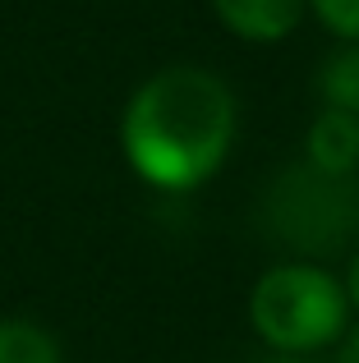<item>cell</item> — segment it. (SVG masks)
Wrapping results in <instances>:
<instances>
[{"label": "cell", "instance_id": "cell-1", "mask_svg": "<svg viewBox=\"0 0 359 363\" xmlns=\"http://www.w3.org/2000/svg\"><path fill=\"white\" fill-rule=\"evenodd\" d=\"M240 133V101L203 65H166L134 88L120 116V152L157 194H194L226 166Z\"/></svg>", "mask_w": 359, "mask_h": 363}, {"label": "cell", "instance_id": "cell-2", "mask_svg": "<svg viewBox=\"0 0 359 363\" xmlns=\"http://www.w3.org/2000/svg\"><path fill=\"white\" fill-rule=\"evenodd\" d=\"M350 318L341 276L309 257L267 267L249 290V327L277 354H323L327 345H341Z\"/></svg>", "mask_w": 359, "mask_h": 363}, {"label": "cell", "instance_id": "cell-3", "mask_svg": "<svg viewBox=\"0 0 359 363\" xmlns=\"http://www.w3.org/2000/svg\"><path fill=\"white\" fill-rule=\"evenodd\" d=\"M258 221L267 240L295 257L323 262L359 240V175H327L304 157L281 166L258 198Z\"/></svg>", "mask_w": 359, "mask_h": 363}, {"label": "cell", "instance_id": "cell-4", "mask_svg": "<svg viewBox=\"0 0 359 363\" xmlns=\"http://www.w3.org/2000/svg\"><path fill=\"white\" fill-rule=\"evenodd\" d=\"M216 18L226 23V33H235L240 42L272 46L286 42L304 18V0H212Z\"/></svg>", "mask_w": 359, "mask_h": 363}, {"label": "cell", "instance_id": "cell-5", "mask_svg": "<svg viewBox=\"0 0 359 363\" xmlns=\"http://www.w3.org/2000/svg\"><path fill=\"white\" fill-rule=\"evenodd\" d=\"M304 161L327 175H359V116L318 106L304 133Z\"/></svg>", "mask_w": 359, "mask_h": 363}, {"label": "cell", "instance_id": "cell-6", "mask_svg": "<svg viewBox=\"0 0 359 363\" xmlns=\"http://www.w3.org/2000/svg\"><path fill=\"white\" fill-rule=\"evenodd\" d=\"M318 106L359 116V42H341L314 74Z\"/></svg>", "mask_w": 359, "mask_h": 363}, {"label": "cell", "instance_id": "cell-7", "mask_svg": "<svg viewBox=\"0 0 359 363\" xmlns=\"http://www.w3.org/2000/svg\"><path fill=\"white\" fill-rule=\"evenodd\" d=\"M0 363H65V350L42 322L0 318Z\"/></svg>", "mask_w": 359, "mask_h": 363}, {"label": "cell", "instance_id": "cell-8", "mask_svg": "<svg viewBox=\"0 0 359 363\" xmlns=\"http://www.w3.org/2000/svg\"><path fill=\"white\" fill-rule=\"evenodd\" d=\"M304 5L336 42H359V0H304Z\"/></svg>", "mask_w": 359, "mask_h": 363}, {"label": "cell", "instance_id": "cell-9", "mask_svg": "<svg viewBox=\"0 0 359 363\" xmlns=\"http://www.w3.org/2000/svg\"><path fill=\"white\" fill-rule=\"evenodd\" d=\"M341 285H346V299H350V313L359 318V244H355L350 262H346V276H341Z\"/></svg>", "mask_w": 359, "mask_h": 363}, {"label": "cell", "instance_id": "cell-10", "mask_svg": "<svg viewBox=\"0 0 359 363\" xmlns=\"http://www.w3.org/2000/svg\"><path fill=\"white\" fill-rule=\"evenodd\" d=\"M336 363H359V327L341 336V350H336Z\"/></svg>", "mask_w": 359, "mask_h": 363}, {"label": "cell", "instance_id": "cell-11", "mask_svg": "<svg viewBox=\"0 0 359 363\" xmlns=\"http://www.w3.org/2000/svg\"><path fill=\"white\" fill-rule=\"evenodd\" d=\"M258 363H314V354H277V350H267Z\"/></svg>", "mask_w": 359, "mask_h": 363}]
</instances>
